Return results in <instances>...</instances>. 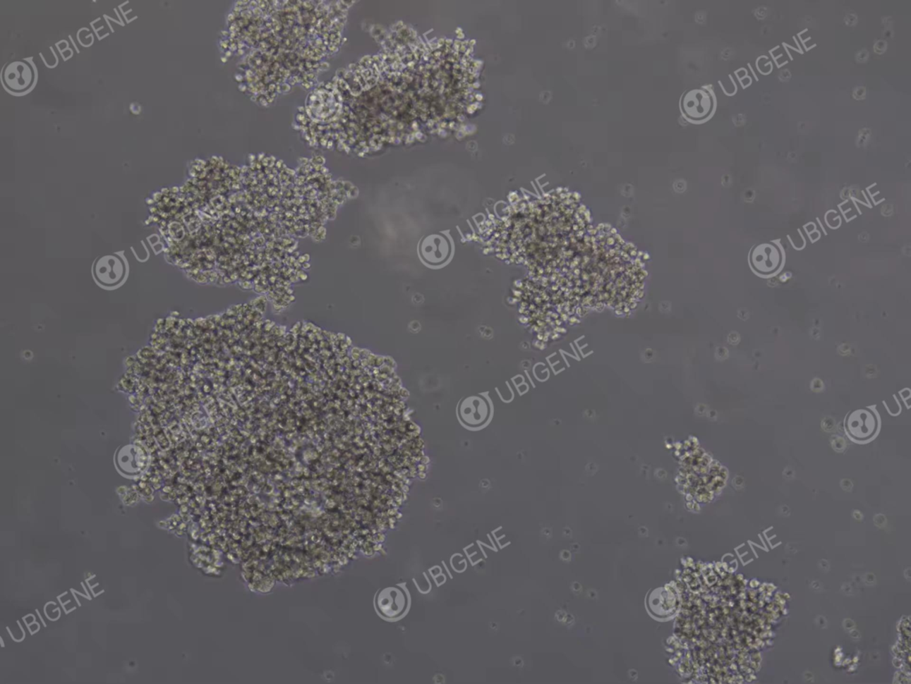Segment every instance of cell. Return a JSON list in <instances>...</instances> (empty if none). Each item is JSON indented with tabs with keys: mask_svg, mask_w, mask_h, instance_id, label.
Returning <instances> with one entry per match:
<instances>
[{
	"mask_svg": "<svg viewBox=\"0 0 911 684\" xmlns=\"http://www.w3.org/2000/svg\"><path fill=\"white\" fill-rule=\"evenodd\" d=\"M879 423L875 415L867 410H858L846 418V434L857 441H867L875 436Z\"/></svg>",
	"mask_w": 911,
	"mask_h": 684,
	"instance_id": "obj_1",
	"label": "cell"
},
{
	"mask_svg": "<svg viewBox=\"0 0 911 684\" xmlns=\"http://www.w3.org/2000/svg\"><path fill=\"white\" fill-rule=\"evenodd\" d=\"M376 607L385 618L400 617L407 608V598L404 592L394 587L385 588L377 595Z\"/></svg>",
	"mask_w": 911,
	"mask_h": 684,
	"instance_id": "obj_2",
	"label": "cell"
},
{
	"mask_svg": "<svg viewBox=\"0 0 911 684\" xmlns=\"http://www.w3.org/2000/svg\"><path fill=\"white\" fill-rule=\"evenodd\" d=\"M708 95L701 90H692L682 98V106L684 114L692 120L698 121L706 117L709 109Z\"/></svg>",
	"mask_w": 911,
	"mask_h": 684,
	"instance_id": "obj_3",
	"label": "cell"
},
{
	"mask_svg": "<svg viewBox=\"0 0 911 684\" xmlns=\"http://www.w3.org/2000/svg\"><path fill=\"white\" fill-rule=\"evenodd\" d=\"M754 267L764 272L776 270L779 264V253L776 248L769 245H761L753 253Z\"/></svg>",
	"mask_w": 911,
	"mask_h": 684,
	"instance_id": "obj_4",
	"label": "cell"
},
{
	"mask_svg": "<svg viewBox=\"0 0 911 684\" xmlns=\"http://www.w3.org/2000/svg\"><path fill=\"white\" fill-rule=\"evenodd\" d=\"M832 448L835 451L842 452L845 448V441L844 439L838 436H834L831 440Z\"/></svg>",
	"mask_w": 911,
	"mask_h": 684,
	"instance_id": "obj_5",
	"label": "cell"
},
{
	"mask_svg": "<svg viewBox=\"0 0 911 684\" xmlns=\"http://www.w3.org/2000/svg\"><path fill=\"white\" fill-rule=\"evenodd\" d=\"M749 68H750V70H752V73H753V75H754V77H755L756 80V81H757V80H759V79H757V77H756V73H754V71H753V69H752V66H750V64H749Z\"/></svg>",
	"mask_w": 911,
	"mask_h": 684,
	"instance_id": "obj_6",
	"label": "cell"
}]
</instances>
